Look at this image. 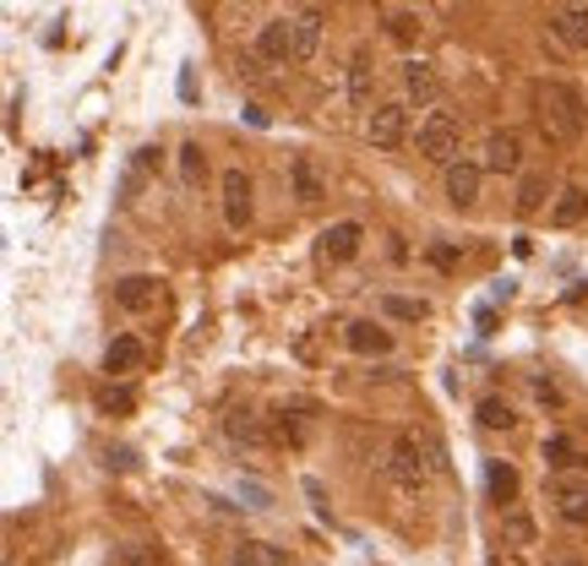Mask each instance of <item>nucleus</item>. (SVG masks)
Here are the masks:
<instances>
[{
    "label": "nucleus",
    "instance_id": "24",
    "mask_svg": "<svg viewBox=\"0 0 588 566\" xmlns=\"http://www.w3.org/2000/svg\"><path fill=\"white\" fill-rule=\"evenodd\" d=\"M550 202V175H523L517 180V213H539Z\"/></svg>",
    "mask_w": 588,
    "mask_h": 566
},
{
    "label": "nucleus",
    "instance_id": "30",
    "mask_svg": "<svg viewBox=\"0 0 588 566\" xmlns=\"http://www.w3.org/2000/svg\"><path fill=\"white\" fill-rule=\"evenodd\" d=\"M115 566H164V555H159V544H121Z\"/></svg>",
    "mask_w": 588,
    "mask_h": 566
},
{
    "label": "nucleus",
    "instance_id": "4",
    "mask_svg": "<svg viewBox=\"0 0 588 566\" xmlns=\"http://www.w3.org/2000/svg\"><path fill=\"white\" fill-rule=\"evenodd\" d=\"M365 137H371V148H381V153L403 148V137H409V104H376L371 121H365Z\"/></svg>",
    "mask_w": 588,
    "mask_h": 566
},
{
    "label": "nucleus",
    "instance_id": "26",
    "mask_svg": "<svg viewBox=\"0 0 588 566\" xmlns=\"http://www.w3.org/2000/svg\"><path fill=\"white\" fill-rule=\"evenodd\" d=\"M381 316H392V322H425L430 305L425 300H409V294H381Z\"/></svg>",
    "mask_w": 588,
    "mask_h": 566
},
{
    "label": "nucleus",
    "instance_id": "35",
    "mask_svg": "<svg viewBox=\"0 0 588 566\" xmlns=\"http://www.w3.org/2000/svg\"><path fill=\"white\" fill-rule=\"evenodd\" d=\"M550 566H583V561H550Z\"/></svg>",
    "mask_w": 588,
    "mask_h": 566
},
{
    "label": "nucleus",
    "instance_id": "7",
    "mask_svg": "<svg viewBox=\"0 0 588 566\" xmlns=\"http://www.w3.org/2000/svg\"><path fill=\"white\" fill-rule=\"evenodd\" d=\"M257 55H262L267 66H289V61H295V28H289V17L262 23V34H257Z\"/></svg>",
    "mask_w": 588,
    "mask_h": 566
},
{
    "label": "nucleus",
    "instance_id": "18",
    "mask_svg": "<svg viewBox=\"0 0 588 566\" xmlns=\"http://www.w3.org/2000/svg\"><path fill=\"white\" fill-rule=\"evenodd\" d=\"M403 88H409V99H420V104H436V93H441V77H436V66H430V61H403Z\"/></svg>",
    "mask_w": 588,
    "mask_h": 566
},
{
    "label": "nucleus",
    "instance_id": "1",
    "mask_svg": "<svg viewBox=\"0 0 588 566\" xmlns=\"http://www.w3.org/2000/svg\"><path fill=\"white\" fill-rule=\"evenodd\" d=\"M534 121H539L550 148H577V137L588 126V104L572 83H539L534 88Z\"/></svg>",
    "mask_w": 588,
    "mask_h": 566
},
{
    "label": "nucleus",
    "instance_id": "20",
    "mask_svg": "<svg viewBox=\"0 0 588 566\" xmlns=\"http://www.w3.org/2000/svg\"><path fill=\"white\" fill-rule=\"evenodd\" d=\"M229 566H289V550H284V544H262V539H246V544H235Z\"/></svg>",
    "mask_w": 588,
    "mask_h": 566
},
{
    "label": "nucleus",
    "instance_id": "8",
    "mask_svg": "<svg viewBox=\"0 0 588 566\" xmlns=\"http://www.w3.org/2000/svg\"><path fill=\"white\" fill-rule=\"evenodd\" d=\"M479 169H490V175H517V169H523V142H517L512 131H490Z\"/></svg>",
    "mask_w": 588,
    "mask_h": 566
},
{
    "label": "nucleus",
    "instance_id": "29",
    "mask_svg": "<svg viewBox=\"0 0 588 566\" xmlns=\"http://www.w3.org/2000/svg\"><path fill=\"white\" fill-rule=\"evenodd\" d=\"M180 180H186V186H202V180H208V153H202L197 142L180 148Z\"/></svg>",
    "mask_w": 588,
    "mask_h": 566
},
{
    "label": "nucleus",
    "instance_id": "33",
    "mask_svg": "<svg viewBox=\"0 0 588 566\" xmlns=\"http://www.w3.org/2000/svg\"><path fill=\"white\" fill-rule=\"evenodd\" d=\"M262 72H267V61H262L257 50H251V55H240V77H251V83H257Z\"/></svg>",
    "mask_w": 588,
    "mask_h": 566
},
{
    "label": "nucleus",
    "instance_id": "28",
    "mask_svg": "<svg viewBox=\"0 0 588 566\" xmlns=\"http://www.w3.org/2000/svg\"><path fill=\"white\" fill-rule=\"evenodd\" d=\"M479 425H485V430H512L517 414H512L506 398H479Z\"/></svg>",
    "mask_w": 588,
    "mask_h": 566
},
{
    "label": "nucleus",
    "instance_id": "13",
    "mask_svg": "<svg viewBox=\"0 0 588 566\" xmlns=\"http://www.w3.org/2000/svg\"><path fill=\"white\" fill-rule=\"evenodd\" d=\"M349 104L354 110H376V66H371L365 50L349 55Z\"/></svg>",
    "mask_w": 588,
    "mask_h": 566
},
{
    "label": "nucleus",
    "instance_id": "36",
    "mask_svg": "<svg viewBox=\"0 0 588 566\" xmlns=\"http://www.w3.org/2000/svg\"><path fill=\"white\" fill-rule=\"evenodd\" d=\"M490 566H501V561H490Z\"/></svg>",
    "mask_w": 588,
    "mask_h": 566
},
{
    "label": "nucleus",
    "instance_id": "6",
    "mask_svg": "<svg viewBox=\"0 0 588 566\" xmlns=\"http://www.w3.org/2000/svg\"><path fill=\"white\" fill-rule=\"evenodd\" d=\"M224 436H229L235 446H246V452H262V446H267V425H262V414H257L251 403H240V408L224 414Z\"/></svg>",
    "mask_w": 588,
    "mask_h": 566
},
{
    "label": "nucleus",
    "instance_id": "25",
    "mask_svg": "<svg viewBox=\"0 0 588 566\" xmlns=\"http://www.w3.org/2000/svg\"><path fill=\"white\" fill-rule=\"evenodd\" d=\"M588 457L577 452V441L572 436H550L545 441V468H583Z\"/></svg>",
    "mask_w": 588,
    "mask_h": 566
},
{
    "label": "nucleus",
    "instance_id": "19",
    "mask_svg": "<svg viewBox=\"0 0 588 566\" xmlns=\"http://www.w3.org/2000/svg\"><path fill=\"white\" fill-rule=\"evenodd\" d=\"M343 343H349L354 354H392V332L376 327V322H349Z\"/></svg>",
    "mask_w": 588,
    "mask_h": 566
},
{
    "label": "nucleus",
    "instance_id": "22",
    "mask_svg": "<svg viewBox=\"0 0 588 566\" xmlns=\"http://www.w3.org/2000/svg\"><path fill=\"white\" fill-rule=\"evenodd\" d=\"M278 436H284L289 446H305V441H311V408H305V403H295V408L284 403V408H278Z\"/></svg>",
    "mask_w": 588,
    "mask_h": 566
},
{
    "label": "nucleus",
    "instance_id": "2",
    "mask_svg": "<svg viewBox=\"0 0 588 566\" xmlns=\"http://www.w3.org/2000/svg\"><path fill=\"white\" fill-rule=\"evenodd\" d=\"M430 468H436V457H425L420 436H392V446H387V479L403 495H420L430 485Z\"/></svg>",
    "mask_w": 588,
    "mask_h": 566
},
{
    "label": "nucleus",
    "instance_id": "10",
    "mask_svg": "<svg viewBox=\"0 0 588 566\" xmlns=\"http://www.w3.org/2000/svg\"><path fill=\"white\" fill-rule=\"evenodd\" d=\"M550 39L566 50H588V7H555L550 17Z\"/></svg>",
    "mask_w": 588,
    "mask_h": 566
},
{
    "label": "nucleus",
    "instance_id": "34",
    "mask_svg": "<svg viewBox=\"0 0 588 566\" xmlns=\"http://www.w3.org/2000/svg\"><path fill=\"white\" fill-rule=\"evenodd\" d=\"M534 392H539V403H561V392H555L550 381H534Z\"/></svg>",
    "mask_w": 588,
    "mask_h": 566
},
{
    "label": "nucleus",
    "instance_id": "32",
    "mask_svg": "<svg viewBox=\"0 0 588 566\" xmlns=\"http://www.w3.org/2000/svg\"><path fill=\"white\" fill-rule=\"evenodd\" d=\"M387 34H392L398 45H409V39L420 34V17H414V12H387Z\"/></svg>",
    "mask_w": 588,
    "mask_h": 566
},
{
    "label": "nucleus",
    "instance_id": "31",
    "mask_svg": "<svg viewBox=\"0 0 588 566\" xmlns=\"http://www.w3.org/2000/svg\"><path fill=\"white\" fill-rule=\"evenodd\" d=\"M99 408H104V414H132V408H137V392H132V387H104V392H99Z\"/></svg>",
    "mask_w": 588,
    "mask_h": 566
},
{
    "label": "nucleus",
    "instance_id": "23",
    "mask_svg": "<svg viewBox=\"0 0 588 566\" xmlns=\"http://www.w3.org/2000/svg\"><path fill=\"white\" fill-rule=\"evenodd\" d=\"M485 485H490V495L506 506V501L517 495V468H512V463H501V457H490V463H485Z\"/></svg>",
    "mask_w": 588,
    "mask_h": 566
},
{
    "label": "nucleus",
    "instance_id": "16",
    "mask_svg": "<svg viewBox=\"0 0 588 566\" xmlns=\"http://www.w3.org/2000/svg\"><path fill=\"white\" fill-rule=\"evenodd\" d=\"M588 218V186H561L555 202H550V224L555 229H577Z\"/></svg>",
    "mask_w": 588,
    "mask_h": 566
},
{
    "label": "nucleus",
    "instance_id": "11",
    "mask_svg": "<svg viewBox=\"0 0 588 566\" xmlns=\"http://www.w3.org/2000/svg\"><path fill=\"white\" fill-rule=\"evenodd\" d=\"M550 501H555V512L572 528L588 523V479H550Z\"/></svg>",
    "mask_w": 588,
    "mask_h": 566
},
{
    "label": "nucleus",
    "instance_id": "27",
    "mask_svg": "<svg viewBox=\"0 0 588 566\" xmlns=\"http://www.w3.org/2000/svg\"><path fill=\"white\" fill-rule=\"evenodd\" d=\"M289 180H295V197H300V202H316V197H322V175L311 169V159H295V164H289Z\"/></svg>",
    "mask_w": 588,
    "mask_h": 566
},
{
    "label": "nucleus",
    "instance_id": "9",
    "mask_svg": "<svg viewBox=\"0 0 588 566\" xmlns=\"http://www.w3.org/2000/svg\"><path fill=\"white\" fill-rule=\"evenodd\" d=\"M360 246H365V229L354 224V218H343V224H333V229H322V262H354L360 256Z\"/></svg>",
    "mask_w": 588,
    "mask_h": 566
},
{
    "label": "nucleus",
    "instance_id": "12",
    "mask_svg": "<svg viewBox=\"0 0 588 566\" xmlns=\"http://www.w3.org/2000/svg\"><path fill=\"white\" fill-rule=\"evenodd\" d=\"M142 360H148V343H142L137 332H121V338H110V349H104V370H110V376H132V370H142Z\"/></svg>",
    "mask_w": 588,
    "mask_h": 566
},
{
    "label": "nucleus",
    "instance_id": "5",
    "mask_svg": "<svg viewBox=\"0 0 588 566\" xmlns=\"http://www.w3.org/2000/svg\"><path fill=\"white\" fill-rule=\"evenodd\" d=\"M251 213H257V202H251V175H246V169H224V224H229V229H246Z\"/></svg>",
    "mask_w": 588,
    "mask_h": 566
},
{
    "label": "nucleus",
    "instance_id": "14",
    "mask_svg": "<svg viewBox=\"0 0 588 566\" xmlns=\"http://www.w3.org/2000/svg\"><path fill=\"white\" fill-rule=\"evenodd\" d=\"M289 28H295V61H311L322 50V12L300 7V12H289Z\"/></svg>",
    "mask_w": 588,
    "mask_h": 566
},
{
    "label": "nucleus",
    "instance_id": "15",
    "mask_svg": "<svg viewBox=\"0 0 588 566\" xmlns=\"http://www.w3.org/2000/svg\"><path fill=\"white\" fill-rule=\"evenodd\" d=\"M115 305H121V311H153V305H159V278H148V273L121 278V284H115Z\"/></svg>",
    "mask_w": 588,
    "mask_h": 566
},
{
    "label": "nucleus",
    "instance_id": "17",
    "mask_svg": "<svg viewBox=\"0 0 588 566\" xmlns=\"http://www.w3.org/2000/svg\"><path fill=\"white\" fill-rule=\"evenodd\" d=\"M479 175H485L479 164H452L447 169V202L452 207H474L479 202Z\"/></svg>",
    "mask_w": 588,
    "mask_h": 566
},
{
    "label": "nucleus",
    "instance_id": "21",
    "mask_svg": "<svg viewBox=\"0 0 588 566\" xmlns=\"http://www.w3.org/2000/svg\"><path fill=\"white\" fill-rule=\"evenodd\" d=\"M501 539H506L512 550H528V544L539 539V528H534V517H528L523 506H506V512H501Z\"/></svg>",
    "mask_w": 588,
    "mask_h": 566
},
{
    "label": "nucleus",
    "instance_id": "3",
    "mask_svg": "<svg viewBox=\"0 0 588 566\" xmlns=\"http://www.w3.org/2000/svg\"><path fill=\"white\" fill-rule=\"evenodd\" d=\"M458 142H463V126H458V115L452 110H430L425 121H420V159H430V164H458L452 153H458Z\"/></svg>",
    "mask_w": 588,
    "mask_h": 566
}]
</instances>
